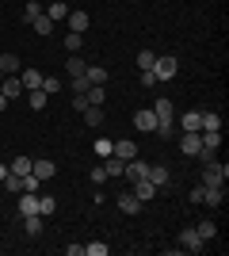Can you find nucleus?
<instances>
[{
    "label": "nucleus",
    "mask_w": 229,
    "mask_h": 256,
    "mask_svg": "<svg viewBox=\"0 0 229 256\" xmlns=\"http://www.w3.org/2000/svg\"><path fill=\"white\" fill-rule=\"evenodd\" d=\"M226 180H229V164L226 160H207V164H203V176H199L203 188H222Z\"/></svg>",
    "instance_id": "f257e3e1"
},
{
    "label": "nucleus",
    "mask_w": 229,
    "mask_h": 256,
    "mask_svg": "<svg viewBox=\"0 0 229 256\" xmlns=\"http://www.w3.org/2000/svg\"><path fill=\"white\" fill-rule=\"evenodd\" d=\"M153 76H157V84H164V80H172L176 73H180V58H172V54H164V58H157L149 69Z\"/></svg>",
    "instance_id": "f03ea898"
},
{
    "label": "nucleus",
    "mask_w": 229,
    "mask_h": 256,
    "mask_svg": "<svg viewBox=\"0 0 229 256\" xmlns=\"http://www.w3.org/2000/svg\"><path fill=\"white\" fill-rule=\"evenodd\" d=\"M180 248L195 256V252H203V248H207V241L195 234V226H187V230H180Z\"/></svg>",
    "instance_id": "7ed1b4c3"
},
{
    "label": "nucleus",
    "mask_w": 229,
    "mask_h": 256,
    "mask_svg": "<svg viewBox=\"0 0 229 256\" xmlns=\"http://www.w3.org/2000/svg\"><path fill=\"white\" fill-rule=\"evenodd\" d=\"M199 150H203V134H199V130H184V134H180V153H184V157H195Z\"/></svg>",
    "instance_id": "20e7f679"
},
{
    "label": "nucleus",
    "mask_w": 229,
    "mask_h": 256,
    "mask_svg": "<svg viewBox=\"0 0 229 256\" xmlns=\"http://www.w3.org/2000/svg\"><path fill=\"white\" fill-rule=\"evenodd\" d=\"M145 180H149L153 188H157V192H164V188H168V180H172V172L164 168V164H149V172H145Z\"/></svg>",
    "instance_id": "39448f33"
},
{
    "label": "nucleus",
    "mask_w": 229,
    "mask_h": 256,
    "mask_svg": "<svg viewBox=\"0 0 229 256\" xmlns=\"http://www.w3.org/2000/svg\"><path fill=\"white\" fill-rule=\"evenodd\" d=\"M145 172H149V160H142V157H130L126 160V168H122V176H126V180H145Z\"/></svg>",
    "instance_id": "423d86ee"
},
{
    "label": "nucleus",
    "mask_w": 229,
    "mask_h": 256,
    "mask_svg": "<svg viewBox=\"0 0 229 256\" xmlns=\"http://www.w3.org/2000/svg\"><path fill=\"white\" fill-rule=\"evenodd\" d=\"M31 172L38 176V180H54L57 176V164L50 157H34V164H31Z\"/></svg>",
    "instance_id": "0eeeda50"
},
{
    "label": "nucleus",
    "mask_w": 229,
    "mask_h": 256,
    "mask_svg": "<svg viewBox=\"0 0 229 256\" xmlns=\"http://www.w3.org/2000/svg\"><path fill=\"white\" fill-rule=\"evenodd\" d=\"M65 20H69V31H76V34H84L88 27H92V16H88V12H80V8H76V12H69Z\"/></svg>",
    "instance_id": "6e6552de"
},
{
    "label": "nucleus",
    "mask_w": 229,
    "mask_h": 256,
    "mask_svg": "<svg viewBox=\"0 0 229 256\" xmlns=\"http://www.w3.org/2000/svg\"><path fill=\"white\" fill-rule=\"evenodd\" d=\"M15 214H38V192H19V206H15Z\"/></svg>",
    "instance_id": "1a4fd4ad"
},
{
    "label": "nucleus",
    "mask_w": 229,
    "mask_h": 256,
    "mask_svg": "<svg viewBox=\"0 0 229 256\" xmlns=\"http://www.w3.org/2000/svg\"><path fill=\"white\" fill-rule=\"evenodd\" d=\"M134 126L142 130V134H153V130H157V115H153V107H145V111L134 115Z\"/></svg>",
    "instance_id": "9d476101"
},
{
    "label": "nucleus",
    "mask_w": 229,
    "mask_h": 256,
    "mask_svg": "<svg viewBox=\"0 0 229 256\" xmlns=\"http://www.w3.org/2000/svg\"><path fill=\"white\" fill-rule=\"evenodd\" d=\"M15 218H19V214H15ZM19 226H23V234H27V237H38V234H42V214H23Z\"/></svg>",
    "instance_id": "9b49d317"
},
{
    "label": "nucleus",
    "mask_w": 229,
    "mask_h": 256,
    "mask_svg": "<svg viewBox=\"0 0 229 256\" xmlns=\"http://www.w3.org/2000/svg\"><path fill=\"white\" fill-rule=\"evenodd\" d=\"M19 80H23V92H31V88H42V73H38V69H27V65L19 69Z\"/></svg>",
    "instance_id": "f8f14e48"
},
{
    "label": "nucleus",
    "mask_w": 229,
    "mask_h": 256,
    "mask_svg": "<svg viewBox=\"0 0 229 256\" xmlns=\"http://www.w3.org/2000/svg\"><path fill=\"white\" fill-rule=\"evenodd\" d=\"M0 92H4L8 100L23 96V80H19V73H15V76H4V80H0Z\"/></svg>",
    "instance_id": "ddd939ff"
},
{
    "label": "nucleus",
    "mask_w": 229,
    "mask_h": 256,
    "mask_svg": "<svg viewBox=\"0 0 229 256\" xmlns=\"http://www.w3.org/2000/svg\"><path fill=\"white\" fill-rule=\"evenodd\" d=\"M203 203H207L210 210H218V206L226 203V184H222V188H207V192H203Z\"/></svg>",
    "instance_id": "4468645a"
},
{
    "label": "nucleus",
    "mask_w": 229,
    "mask_h": 256,
    "mask_svg": "<svg viewBox=\"0 0 229 256\" xmlns=\"http://www.w3.org/2000/svg\"><path fill=\"white\" fill-rule=\"evenodd\" d=\"M195 234L203 237V241H214V237H218V222H214V218H199V222H195Z\"/></svg>",
    "instance_id": "2eb2a0df"
},
{
    "label": "nucleus",
    "mask_w": 229,
    "mask_h": 256,
    "mask_svg": "<svg viewBox=\"0 0 229 256\" xmlns=\"http://www.w3.org/2000/svg\"><path fill=\"white\" fill-rule=\"evenodd\" d=\"M142 199H138V195H134V192H122L119 195V210H126V214H138V210H142Z\"/></svg>",
    "instance_id": "dca6fc26"
},
{
    "label": "nucleus",
    "mask_w": 229,
    "mask_h": 256,
    "mask_svg": "<svg viewBox=\"0 0 229 256\" xmlns=\"http://www.w3.org/2000/svg\"><path fill=\"white\" fill-rule=\"evenodd\" d=\"M19 69H23V62L15 58V54H0V73L4 76H15Z\"/></svg>",
    "instance_id": "f3484780"
},
{
    "label": "nucleus",
    "mask_w": 229,
    "mask_h": 256,
    "mask_svg": "<svg viewBox=\"0 0 229 256\" xmlns=\"http://www.w3.org/2000/svg\"><path fill=\"white\" fill-rule=\"evenodd\" d=\"M31 164H34V157H27V153H19V157H11L8 172H15V176H27V172H31Z\"/></svg>",
    "instance_id": "a211bd4d"
},
{
    "label": "nucleus",
    "mask_w": 229,
    "mask_h": 256,
    "mask_svg": "<svg viewBox=\"0 0 229 256\" xmlns=\"http://www.w3.org/2000/svg\"><path fill=\"white\" fill-rule=\"evenodd\" d=\"M130 192L138 195V199H142V203H149L153 195H157V188H153L149 180H134V184H130Z\"/></svg>",
    "instance_id": "6ab92c4d"
},
{
    "label": "nucleus",
    "mask_w": 229,
    "mask_h": 256,
    "mask_svg": "<svg viewBox=\"0 0 229 256\" xmlns=\"http://www.w3.org/2000/svg\"><path fill=\"white\" fill-rule=\"evenodd\" d=\"M153 115H157V118H176V104L168 96H161L157 104H153Z\"/></svg>",
    "instance_id": "aec40b11"
},
{
    "label": "nucleus",
    "mask_w": 229,
    "mask_h": 256,
    "mask_svg": "<svg viewBox=\"0 0 229 256\" xmlns=\"http://www.w3.org/2000/svg\"><path fill=\"white\" fill-rule=\"evenodd\" d=\"M42 12H46V16H50V20L57 23V20H65V16H69V4H65V0H50V4H46Z\"/></svg>",
    "instance_id": "412c9836"
},
{
    "label": "nucleus",
    "mask_w": 229,
    "mask_h": 256,
    "mask_svg": "<svg viewBox=\"0 0 229 256\" xmlns=\"http://www.w3.org/2000/svg\"><path fill=\"white\" fill-rule=\"evenodd\" d=\"M153 134H161V142H164V138H176L180 126H176V118H157V130H153Z\"/></svg>",
    "instance_id": "4be33fe9"
},
{
    "label": "nucleus",
    "mask_w": 229,
    "mask_h": 256,
    "mask_svg": "<svg viewBox=\"0 0 229 256\" xmlns=\"http://www.w3.org/2000/svg\"><path fill=\"white\" fill-rule=\"evenodd\" d=\"M111 153H115L119 160H130V157H138V146H134V142H115Z\"/></svg>",
    "instance_id": "5701e85b"
},
{
    "label": "nucleus",
    "mask_w": 229,
    "mask_h": 256,
    "mask_svg": "<svg viewBox=\"0 0 229 256\" xmlns=\"http://www.w3.org/2000/svg\"><path fill=\"white\" fill-rule=\"evenodd\" d=\"M27 96V104H31V111H42L46 104H50V96H46L42 88H31V92H23Z\"/></svg>",
    "instance_id": "b1692460"
},
{
    "label": "nucleus",
    "mask_w": 229,
    "mask_h": 256,
    "mask_svg": "<svg viewBox=\"0 0 229 256\" xmlns=\"http://www.w3.org/2000/svg\"><path fill=\"white\" fill-rule=\"evenodd\" d=\"M84 80H88V84H107V69H103V65H88Z\"/></svg>",
    "instance_id": "393cba45"
},
{
    "label": "nucleus",
    "mask_w": 229,
    "mask_h": 256,
    "mask_svg": "<svg viewBox=\"0 0 229 256\" xmlns=\"http://www.w3.org/2000/svg\"><path fill=\"white\" fill-rule=\"evenodd\" d=\"M122 168H126V160H119L115 153L103 157V172H107V180H111V176H122Z\"/></svg>",
    "instance_id": "a878e982"
},
{
    "label": "nucleus",
    "mask_w": 229,
    "mask_h": 256,
    "mask_svg": "<svg viewBox=\"0 0 229 256\" xmlns=\"http://www.w3.org/2000/svg\"><path fill=\"white\" fill-rule=\"evenodd\" d=\"M176 126H180V134L184 130H199V111H184V115L176 118Z\"/></svg>",
    "instance_id": "bb28decb"
},
{
    "label": "nucleus",
    "mask_w": 229,
    "mask_h": 256,
    "mask_svg": "<svg viewBox=\"0 0 229 256\" xmlns=\"http://www.w3.org/2000/svg\"><path fill=\"white\" fill-rule=\"evenodd\" d=\"M84 126H103V107H84Z\"/></svg>",
    "instance_id": "cd10ccee"
},
{
    "label": "nucleus",
    "mask_w": 229,
    "mask_h": 256,
    "mask_svg": "<svg viewBox=\"0 0 229 256\" xmlns=\"http://www.w3.org/2000/svg\"><path fill=\"white\" fill-rule=\"evenodd\" d=\"M84 96H88V107H103V100H107V92H103V84H92V88H88V92H84Z\"/></svg>",
    "instance_id": "c85d7f7f"
},
{
    "label": "nucleus",
    "mask_w": 229,
    "mask_h": 256,
    "mask_svg": "<svg viewBox=\"0 0 229 256\" xmlns=\"http://www.w3.org/2000/svg\"><path fill=\"white\" fill-rule=\"evenodd\" d=\"M65 69H69V76H84L88 62H84V58H76V54H69V62H65Z\"/></svg>",
    "instance_id": "c756f323"
},
{
    "label": "nucleus",
    "mask_w": 229,
    "mask_h": 256,
    "mask_svg": "<svg viewBox=\"0 0 229 256\" xmlns=\"http://www.w3.org/2000/svg\"><path fill=\"white\" fill-rule=\"evenodd\" d=\"M38 16H42V4H38V0H27V4H23V23H34Z\"/></svg>",
    "instance_id": "7c9ffc66"
},
{
    "label": "nucleus",
    "mask_w": 229,
    "mask_h": 256,
    "mask_svg": "<svg viewBox=\"0 0 229 256\" xmlns=\"http://www.w3.org/2000/svg\"><path fill=\"white\" fill-rule=\"evenodd\" d=\"M153 62H157V54H153V50H138V58H134V65H138L142 73H145V69H153Z\"/></svg>",
    "instance_id": "2f4dec72"
},
{
    "label": "nucleus",
    "mask_w": 229,
    "mask_h": 256,
    "mask_svg": "<svg viewBox=\"0 0 229 256\" xmlns=\"http://www.w3.org/2000/svg\"><path fill=\"white\" fill-rule=\"evenodd\" d=\"M31 27H34V31H38V34H54V20H50L46 12H42V16H38V20L31 23Z\"/></svg>",
    "instance_id": "473e14b6"
},
{
    "label": "nucleus",
    "mask_w": 229,
    "mask_h": 256,
    "mask_svg": "<svg viewBox=\"0 0 229 256\" xmlns=\"http://www.w3.org/2000/svg\"><path fill=\"white\" fill-rule=\"evenodd\" d=\"M80 46H84V34L69 31V34H65V54H76V50H80Z\"/></svg>",
    "instance_id": "72a5a7b5"
},
{
    "label": "nucleus",
    "mask_w": 229,
    "mask_h": 256,
    "mask_svg": "<svg viewBox=\"0 0 229 256\" xmlns=\"http://www.w3.org/2000/svg\"><path fill=\"white\" fill-rule=\"evenodd\" d=\"M61 88H65V84H61V76H42V92H46V96H54V92H61Z\"/></svg>",
    "instance_id": "f704fd0d"
},
{
    "label": "nucleus",
    "mask_w": 229,
    "mask_h": 256,
    "mask_svg": "<svg viewBox=\"0 0 229 256\" xmlns=\"http://www.w3.org/2000/svg\"><path fill=\"white\" fill-rule=\"evenodd\" d=\"M0 184L8 188V195H19V192H23V184H19V176H15V172H8V176H4Z\"/></svg>",
    "instance_id": "c9c22d12"
},
{
    "label": "nucleus",
    "mask_w": 229,
    "mask_h": 256,
    "mask_svg": "<svg viewBox=\"0 0 229 256\" xmlns=\"http://www.w3.org/2000/svg\"><path fill=\"white\" fill-rule=\"evenodd\" d=\"M54 210H57L54 195H38V214H54Z\"/></svg>",
    "instance_id": "e433bc0d"
},
{
    "label": "nucleus",
    "mask_w": 229,
    "mask_h": 256,
    "mask_svg": "<svg viewBox=\"0 0 229 256\" xmlns=\"http://www.w3.org/2000/svg\"><path fill=\"white\" fill-rule=\"evenodd\" d=\"M88 88H92V84H88L84 76H69V96H76V92H88Z\"/></svg>",
    "instance_id": "4c0bfd02"
},
{
    "label": "nucleus",
    "mask_w": 229,
    "mask_h": 256,
    "mask_svg": "<svg viewBox=\"0 0 229 256\" xmlns=\"http://www.w3.org/2000/svg\"><path fill=\"white\" fill-rule=\"evenodd\" d=\"M19 184H23V192H38V176H34V172H27V176H19Z\"/></svg>",
    "instance_id": "58836bf2"
},
{
    "label": "nucleus",
    "mask_w": 229,
    "mask_h": 256,
    "mask_svg": "<svg viewBox=\"0 0 229 256\" xmlns=\"http://www.w3.org/2000/svg\"><path fill=\"white\" fill-rule=\"evenodd\" d=\"M111 146H115L111 138H96V153H99V160H103V157H111Z\"/></svg>",
    "instance_id": "ea45409f"
},
{
    "label": "nucleus",
    "mask_w": 229,
    "mask_h": 256,
    "mask_svg": "<svg viewBox=\"0 0 229 256\" xmlns=\"http://www.w3.org/2000/svg\"><path fill=\"white\" fill-rule=\"evenodd\" d=\"M84 252L88 256H107V245H103V241H92V245H84Z\"/></svg>",
    "instance_id": "a19ab883"
},
{
    "label": "nucleus",
    "mask_w": 229,
    "mask_h": 256,
    "mask_svg": "<svg viewBox=\"0 0 229 256\" xmlns=\"http://www.w3.org/2000/svg\"><path fill=\"white\" fill-rule=\"evenodd\" d=\"M203 192H207V188H203V184H195V188H191V195H187V203L199 206V203H203Z\"/></svg>",
    "instance_id": "79ce46f5"
},
{
    "label": "nucleus",
    "mask_w": 229,
    "mask_h": 256,
    "mask_svg": "<svg viewBox=\"0 0 229 256\" xmlns=\"http://www.w3.org/2000/svg\"><path fill=\"white\" fill-rule=\"evenodd\" d=\"M69 104H73V111H84V107H88V96H84V92H76V96H69Z\"/></svg>",
    "instance_id": "37998d69"
},
{
    "label": "nucleus",
    "mask_w": 229,
    "mask_h": 256,
    "mask_svg": "<svg viewBox=\"0 0 229 256\" xmlns=\"http://www.w3.org/2000/svg\"><path fill=\"white\" fill-rule=\"evenodd\" d=\"M92 184H107V172H103V164H96V168H92Z\"/></svg>",
    "instance_id": "c03bdc74"
},
{
    "label": "nucleus",
    "mask_w": 229,
    "mask_h": 256,
    "mask_svg": "<svg viewBox=\"0 0 229 256\" xmlns=\"http://www.w3.org/2000/svg\"><path fill=\"white\" fill-rule=\"evenodd\" d=\"M142 88H157V76H153L149 69H145V73H142Z\"/></svg>",
    "instance_id": "a18cd8bd"
},
{
    "label": "nucleus",
    "mask_w": 229,
    "mask_h": 256,
    "mask_svg": "<svg viewBox=\"0 0 229 256\" xmlns=\"http://www.w3.org/2000/svg\"><path fill=\"white\" fill-rule=\"evenodd\" d=\"M4 176H8V160L0 157V180H4Z\"/></svg>",
    "instance_id": "49530a36"
},
{
    "label": "nucleus",
    "mask_w": 229,
    "mask_h": 256,
    "mask_svg": "<svg viewBox=\"0 0 229 256\" xmlns=\"http://www.w3.org/2000/svg\"><path fill=\"white\" fill-rule=\"evenodd\" d=\"M4 107H8V96H4V92H0V111H4Z\"/></svg>",
    "instance_id": "de8ad7c7"
},
{
    "label": "nucleus",
    "mask_w": 229,
    "mask_h": 256,
    "mask_svg": "<svg viewBox=\"0 0 229 256\" xmlns=\"http://www.w3.org/2000/svg\"><path fill=\"white\" fill-rule=\"evenodd\" d=\"M0 80H4V73H0Z\"/></svg>",
    "instance_id": "09e8293b"
}]
</instances>
